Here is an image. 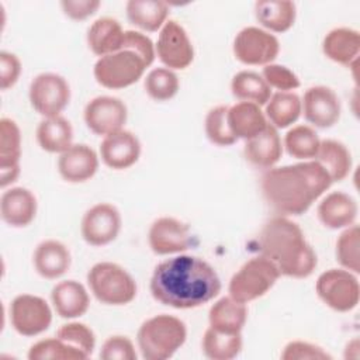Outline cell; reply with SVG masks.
<instances>
[{"instance_id": "d6a6232c", "label": "cell", "mask_w": 360, "mask_h": 360, "mask_svg": "<svg viewBox=\"0 0 360 360\" xmlns=\"http://www.w3.org/2000/svg\"><path fill=\"white\" fill-rule=\"evenodd\" d=\"M264 115L276 129L287 128L301 115V98L292 91H277L266 103Z\"/></svg>"}, {"instance_id": "2e32d148", "label": "cell", "mask_w": 360, "mask_h": 360, "mask_svg": "<svg viewBox=\"0 0 360 360\" xmlns=\"http://www.w3.org/2000/svg\"><path fill=\"white\" fill-rule=\"evenodd\" d=\"M301 112L309 124L325 129L339 121L342 107L338 94L330 87L312 86L301 100Z\"/></svg>"}, {"instance_id": "d590c367", "label": "cell", "mask_w": 360, "mask_h": 360, "mask_svg": "<svg viewBox=\"0 0 360 360\" xmlns=\"http://www.w3.org/2000/svg\"><path fill=\"white\" fill-rule=\"evenodd\" d=\"M321 139L314 128L308 125L292 127L284 136V146L290 156L295 159H315Z\"/></svg>"}, {"instance_id": "4dcf8cb0", "label": "cell", "mask_w": 360, "mask_h": 360, "mask_svg": "<svg viewBox=\"0 0 360 360\" xmlns=\"http://www.w3.org/2000/svg\"><path fill=\"white\" fill-rule=\"evenodd\" d=\"M125 10L129 22L148 32L160 30L169 15L167 3L160 0H129Z\"/></svg>"}, {"instance_id": "ffe728a7", "label": "cell", "mask_w": 360, "mask_h": 360, "mask_svg": "<svg viewBox=\"0 0 360 360\" xmlns=\"http://www.w3.org/2000/svg\"><path fill=\"white\" fill-rule=\"evenodd\" d=\"M37 197L25 187H11L1 194V219L13 228L28 226L37 215Z\"/></svg>"}, {"instance_id": "ab89813d", "label": "cell", "mask_w": 360, "mask_h": 360, "mask_svg": "<svg viewBox=\"0 0 360 360\" xmlns=\"http://www.w3.org/2000/svg\"><path fill=\"white\" fill-rule=\"evenodd\" d=\"M30 360H83L80 352L60 340L59 338L42 339L34 343L28 350Z\"/></svg>"}, {"instance_id": "8992f818", "label": "cell", "mask_w": 360, "mask_h": 360, "mask_svg": "<svg viewBox=\"0 0 360 360\" xmlns=\"http://www.w3.org/2000/svg\"><path fill=\"white\" fill-rule=\"evenodd\" d=\"M87 283L93 295L105 305H127L138 291L134 277L111 262L96 263L87 273Z\"/></svg>"}, {"instance_id": "f6af8a7d", "label": "cell", "mask_w": 360, "mask_h": 360, "mask_svg": "<svg viewBox=\"0 0 360 360\" xmlns=\"http://www.w3.org/2000/svg\"><path fill=\"white\" fill-rule=\"evenodd\" d=\"M21 75V62L20 59L7 51L0 52V89H11Z\"/></svg>"}, {"instance_id": "f1b7e54d", "label": "cell", "mask_w": 360, "mask_h": 360, "mask_svg": "<svg viewBox=\"0 0 360 360\" xmlns=\"http://www.w3.org/2000/svg\"><path fill=\"white\" fill-rule=\"evenodd\" d=\"M255 17L269 32H285L295 22L297 7L288 0H260L255 4Z\"/></svg>"}, {"instance_id": "83f0119b", "label": "cell", "mask_w": 360, "mask_h": 360, "mask_svg": "<svg viewBox=\"0 0 360 360\" xmlns=\"http://www.w3.org/2000/svg\"><path fill=\"white\" fill-rule=\"evenodd\" d=\"M248 319L246 304L232 297H222L215 301L208 312L210 328L224 333H242Z\"/></svg>"}, {"instance_id": "4316f807", "label": "cell", "mask_w": 360, "mask_h": 360, "mask_svg": "<svg viewBox=\"0 0 360 360\" xmlns=\"http://www.w3.org/2000/svg\"><path fill=\"white\" fill-rule=\"evenodd\" d=\"M228 124L236 139H250L260 134L267 125V118L260 105L239 101L228 108Z\"/></svg>"}, {"instance_id": "e575fe53", "label": "cell", "mask_w": 360, "mask_h": 360, "mask_svg": "<svg viewBox=\"0 0 360 360\" xmlns=\"http://www.w3.org/2000/svg\"><path fill=\"white\" fill-rule=\"evenodd\" d=\"M242 333H224L212 328L204 332L201 347L205 357L211 360H231L242 350Z\"/></svg>"}, {"instance_id": "f546056e", "label": "cell", "mask_w": 360, "mask_h": 360, "mask_svg": "<svg viewBox=\"0 0 360 360\" xmlns=\"http://www.w3.org/2000/svg\"><path fill=\"white\" fill-rule=\"evenodd\" d=\"M37 141L48 153H63L73 145L72 124L62 115L44 118L37 128Z\"/></svg>"}, {"instance_id": "52a82bcc", "label": "cell", "mask_w": 360, "mask_h": 360, "mask_svg": "<svg viewBox=\"0 0 360 360\" xmlns=\"http://www.w3.org/2000/svg\"><path fill=\"white\" fill-rule=\"evenodd\" d=\"M278 277L280 271L271 260L262 255L252 257L232 276L228 285L229 297L248 304L263 297Z\"/></svg>"}, {"instance_id": "5b68a950", "label": "cell", "mask_w": 360, "mask_h": 360, "mask_svg": "<svg viewBox=\"0 0 360 360\" xmlns=\"http://www.w3.org/2000/svg\"><path fill=\"white\" fill-rule=\"evenodd\" d=\"M186 323L173 315L160 314L146 319L138 330L136 342L146 360H166L186 342Z\"/></svg>"}, {"instance_id": "7a4b0ae2", "label": "cell", "mask_w": 360, "mask_h": 360, "mask_svg": "<svg viewBox=\"0 0 360 360\" xmlns=\"http://www.w3.org/2000/svg\"><path fill=\"white\" fill-rule=\"evenodd\" d=\"M328 172L316 160L267 169L260 188L267 204L278 214L301 215L332 186Z\"/></svg>"}, {"instance_id": "277c9868", "label": "cell", "mask_w": 360, "mask_h": 360, "mask_svg": "<svg viewBox=\"0 0 360 360\" xmlns=\"http://www.w3.org/2000/svg\"><path fill=\"white\" fill-rule=\"evenodd\" d=\"M155 56V45L149 37L139 31H125L122 48L98 58L93 73L97 83L105 89H125L143 76Z\"/></svg>"}, {"instance_id": "d4e9b609", "label": "cell", "mask_w": 360, "mask_h": 360, "mask_svg": "<svg viewBox=\"0 0 360 360\" xmlns=\"http://www.w3.org/2000/svg\"><path fill=\"white\" fill-rule=\"evenodd\" d=\"M322 51L328 59L353 68L360 53V34L347 27L333 28L325 35Z\"/></svg>"}, {"instance_id": "cb8c5ba5", "label": "cell", "mask_w": 360, "mask_h": 360, "mask_svg": "<svg viewBox=\"0 0 360 360\" xmlns=\"http://www.w3.org/2000/svg\"><path fill=\"white\" fill-rule=\"evenodd\" d=\"M51 300L56 314L65 319H75L84 315L90 305L87 290L76 280L58 283L51 291Z\"/></svg>"}, {"instance_id": "d6986e66", "label": "cell", "mask_w": 360, "mask_h": 360, "mask_svg": "<svg viewBox=\"0 0 360 360\" xmlns=\"http://www.w3.org/2000/svg\"><path fill=\"white\" fill-rule=\"evenodd\" d=\"M98 169V156L86 143H73L58 159V170L68 183H84L90 180Z\"/></svg>"}, {"instance_id": "484cf974", "label": "cell", "mask_w": 360, "mask_h": 360, "mask_svg": "<svg viewBox=\"0 0 360 360\" xmlns=\"http://www.w3.org/2000/svg\"><path fill=\"white\" fill-rule=\"evenodd\" d=\"M125 31L121 24L111 17L97 18L87 30V45L97 56H105L120 51L124 45Z\"/></svg>"}, {"instance_id": "bcb514c9", "label": "cell", "mask_w": 360, "mask_h": 360, "mask_svg": "<svg viewBox=\"0 0 360 360\" xmlns=\"http://www.w3.org/2000/svg\"><path fill=\"white\" fill-rule=\"evenodd\" d=\"M101 6L100 0H63L60 7L63 13L75 21H83L91 17L98 7Z\"/></svg>"}, {"instance_id": "3957f363", "label": "cell", "mask_w": 360, "mask_h": 360, "mask_svg": "<svg viewBox=\"0 0 360 360\" xmlns=\"http://www.w3.org/2000/svg\"><path fill=\"white\" fill-rule=\"evenodd\" d=\"M260 255L271 260L280 276L305 278L318 264L316 253L307 242L302 229L287 217H273L259 235Z\"/></svg>"}, {"instance_id": "7c38bea8", "label": "cell", "mask_w": 360, "mask_h": 360, "mask_svg": "<svg viewBox=\"0 0 360 360\" xmlns=\"http://www.w3.org/2000/svg\"><path fill=\"white\" fill-rule=\"evenodd\" d=\"M155 51L160 62L170 70H183L194 60L193 44L180 22L169 20L160 28Z\"/></svg>"}, {"instance_id": "8d00e7d4", "label": "cell", "mask_w": 360, "mask_h": 360, "mask_svg": "<svg viewBox=\"0 0 360 360\" xmlns=\"http://www.w3.org/2000/svg\"><path fill=\"white\" fill-rule=\"evenodd\" d=\"M180 89L177 75L167 68L152 69L145 79V90L155 101H167L173 98Z\"/></svg>"}, {"instance_id": "ee69618b", "label": "cell", "mask_w": 360, "mask_h": 360, "mask_svg": "<svg viewBox=\"0 0 360 360\" xmlns=\"http://www.w3.org/2000/svg\"><path fill=\"white\" fill-rule=\"evenodd\" d=\"M281 359L283 360H308V359L325 360V359H332V356L318 345L304 342V340H292L284 346Z\"/></svg>"}, {"instance_id": "ba28073f", "label": "cell", "mask_w": 360, "mask_h": 360, "mask_svg": "<svg viewBox=\"0 0 360 360\" xmlns=\"http://www.w3.org/2000/svg\"><path fill=\"white\" fill-rule=\"evenodd\" d=\"M319 300L338 312H349L357 307L360 287L354 273L346 269H329L315 283Z\"/></svg>"}, {"instance_id": "7bdbcfd3", "label": "cell", "mask_w": 360, "mask_h": 360, "mask_svg": "<svg viewBox=\"0 0 360 360\" xmlns=\"http://www.w3.org/2000/svg\"><path fill=\"white\" fill-rule=\"evenodd\" d=\"M100 359L103 360H136L132 340L122 335L110 336L101 346Z\"/></svg>"}, {"instance_id": "603a6c76", "label": "cell", "mask_w": 360, "mask_h": 360, "mask_svg": "<svg viewBox=\"0 0 360 360\" xmlns=\"http://www.w3.org/2000/svg\"><path fill=\"white\" fill-rule=\"evenodd\" d=\"M32 262L41 277L55 280L69 270L72 256L65 243L56 239H46L35 248Z\"/></svg>"}, {"instance_id": "f35d334b", "label": "cell", "mask_w": 360, "mask_h": 360, "mask_svg": "<svg viewBox=\"0 0 360 360\" xmlns=\"http://www.w3.org/2000/svg\"><path fill=\"white\" fill-rule=\"evenodd\" d=\"M359 238H360L359 226L353 224L347 226L336 240V260L343 269L354 274L360 271Z\"/></svg>"}, {"instance_id": "60d3db41", "label": "cell", "mask_w": 360, "mask_h": 360, "mask_svg": "<svg viewBox=\"0 0 360 360\" xmlns=\"http://www.w3.org/2000/svg\"><path fill=\"white\" fill-rule=\"evenodd\" d=\"M56 338L80 352L86 359L93 353L96 347V336L91 328L82 322H69L62 325L58 332Z\"/></svg>"}, {"instance_id": "4fadbf2b", "label": "cell", "mask_w": 360, "mask_h": 360, "mask_svg": "<svg viewBox=\"0 0 360 360\" xmlns=\"http://www.w3.org/2000/svg\"><path fill=\"white\" fill-rule=\"evenodd\" d=\"M128 110L122 100L112 96H98L91 98L83 111L87 128L100 136L124 129Z\"/></svg>"}, {"instance_id": "1f68e13d", "label": "cell", "mask_w": 360, "mask_h": 360, "mask_svg": "<svg viewBox=\"0 0 360 360\" xmlns=\"http://www.w3.org/2000/svg\"><path fill=\"white\" fill-rule=\"evenodd\" d=\"M330 176L332 181H342L352 170V155L345 143L336 139H323L315 159Z\"/></svg>"}, {"instance_id": "6da1fadb", "label": "cell", "mask_w": 360, "mask_h": 360, "mask_svg": "<svg viewBox=\"0 0 360 360\" xmlns=\"http://www.w3.org/2000/svg\"><path fill=\"white\" fill-rule=\"evenodd\" d=\"M221 291V280L205 260L180 255L160 262L150 277L152 297L176 309L201 307Z\"/></svg>"}, {"instance_id": "e0dca14e", "label": "cell", "mask_w": 360, "mask_h": 360, "mask_svg": "<svg viewBox=\"0 0 360 360\" xmlns=\"http://www.w3.org/2000/svg\"><path fill=\"white\" fill-rule=\"evenodd\" d=\"M141 142L135 134L127 129L104 136L100 145V158L105 166L114 170H124L138 162Z\"/></svg>"}, {"instance_id": "44dd1931", "label": "cell", "mask_w": 360, "mask_h": 360, "mask_svg": "<svg viewBox=\"0 0 360 360\" xmlns=\"http://www.w3.org/2000/svg\"><path fill=\"white\" fill-rule=\"evenodd\" d=\"M243 155L250 165L259 169L273 167L283 155V143L278 131L269 124L260 134L245 141Z\"/></svg>"}, {"instance_id": "8fae6325", "label": "cell", "mask_w": 360, "mask_h": 360, "mask_svg": "<svg viewBox=\"0 0 360 360\" xmlns=\"http://www.w3.org/2000/svg\"><path fill=\"white\" fill-rule=\"evenodd\" d=\"M10 321L18 335L31 338L51 326L52 311L44 298L32 294H20L11 301Z\"/></svg>"}, {"instance_id": "30bf717a", "label": "cell", "mask_w": 360, "mask_h": 360, "mask_svg": "<svg viewBox=\"0 0 360 360\" xmlns=\"http://www.w3.org/2000/svg\"><path fill=\"white\" fill-rule=\"evenodd\" d=\"M232 48L235 58L243 65L266 66L277 58L280 42L263 28L245 27L236 34Z\"/></svg>"}, {"instance_id": "836d02e7", "label": "cell", "mask_w": 360, "mask_h": 360, "mask_svg": "<svg viewBox=\"0 0 360 360\" xmlns=\"http://www.w3.org/2000/svg\"><path fill=\"white\" fill-rule=\"evenodd\" d=\"M231 90L233 97L240 101L255 103L257 105H266L271 97V89L262 77V75L252 70L238 72L231 82Z\"/></svg>"}, {"instance_id": "74e56055", "label": "cell", "mask_w": 360, "mask_h": 360, "mask_svg": "<svg viewBox=\"0 0 360 360\" xmlns=\"http://www.w3.org/2000/svg\"><path fill=\"white\" fill-rule=\"evenodd\" d=\"M228 105H217L205 117V135L218 146H231L238 141L228 124Z\"/></svg>"}, {"instance_id": "ac0fdd59", "label": "cell", "mask_w": 360, "mask_h": 360, "mask_svg": "<svg viewBox=\"0 0 360 360\" xmlns=\"http://www.w3.org/2000/svg\"><path fill=\"white\" fill-rule=\"evenodd\" d=\"M21 131L17 122L3 117L0 120V186L6 188L20 176Z\"/></svg>"}, {"instance_id": "7402d4cb", "label": "cell", "mask_w": 360, "mask_h": 360, "mask_svg": "<svg viewBox=\"0 0 360 360\" xmlns=\"http://www.w3.org/2000/svg\"><path fill=\"white\" fill-rule=\"evenodd\" d=\"M318 218L329 229H342L354 224L359 212L356 200L343 193H329L318 205Z\"/></svg>"}, {"instance_id": "9a60e30c", "label": "cell", "mask_w": 360, "mask_h": 360, "mask_svg": "<svg viewBox=\"0 0 360 360\" xmlns=\"http://www.w3.org/2000/svg\"><path fill=\"white\" fill-rule=\"evenodd\" d=\"M148 242L159 256L181 253L191 246V233L187 224L173 217L155 219L148 232Z\"/></svg>"}, {"instance_id": "5bb4252c", "label": "cell", "mask_w": 360, "mask_h": 360, "mask_svg": "<svg viewBox=\"0 0 360 360\" xmlns=\"http://www.w3.org/2000/svg\"><path fill=\"white\" fill-rule=\"evenodd\" d=\"M121 214L108 202H98L90 207L80 224V232L86 243L104 246L115 240L121 231Z\"/></svg>"}, {"instance_id": "b9f144b4", "label": "cell", "mask_w": 360, "mask_h": 360, "mask_svg": "<svg viewBox=\"0 0 360 360\" xmlns=\"http://www.w3.org/2000/svg\"><path fill=\"white\" fill-rule=\"evenodd\" d=\"M262 77L266 80V83L278 91H291L300 87V79L298 76L288 69L287 66L270 63L266 65L262 70Z\"/></svg>"}, {"instance_id": "9c48e42d", "label": "cell", "mask_w": 360, "mask_h": 360, "mask_svg": "<svg viewBox=\"0 0 360 360\" xmlns=\"http://www.w3.org/2000/svg\"><path fill=\"white\" fill-rule=\"evenodd\" d=\"M30 103L45 118L60 115L70 101V87L66 79L58 73L45 72L37 75L30 84Z\"/></svg>"}]
</instances>
